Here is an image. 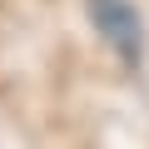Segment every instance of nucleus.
Listing matches in <instances>:
<instances>
[{
    "label": "nucleus",
    "instance_id": "1",
    "mask_svg": "<svg viewBox=\"0 0 149 149\" xmlns=\"http://www.w3.org/2000/svg\"><path fill=\"white\" fill-rule=\"evenodd\" d=\"M85 10H90V25L95 35L134 70L144 60V20L134 10V0H85Z\"/></svg>",
    "mask_w": 149,
    "mask_h": 149
}]
</instances>
